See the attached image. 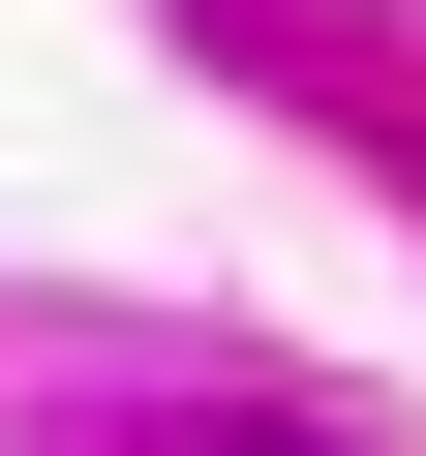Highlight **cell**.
Masks as SVG:
<instances>
[{
	"label": "cell",
	"instance_id": "cell-1",
	"mask_svg": "<svg viewBox=\"0 0 426 456\" xmlns=\"http://www.w3.org/2000/svg\"><path fill=\"white\" fill-rule=\"evenodd\" d=\"M152 456H335V426H152Z\"/></svg>",
	"mask_w": 426,
	"mask_h": 456
}]
</instances>
